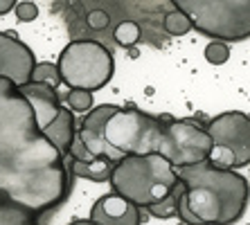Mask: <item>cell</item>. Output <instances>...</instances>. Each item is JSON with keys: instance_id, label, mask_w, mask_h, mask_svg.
I'll return each mask as SVG.
<instances>
[{"instance_id": "20", "label": "cell", "mask_w": 250, "mask_h": 225, "mask_svg": "<svg viewBox=\"0 0 250 225\" xmlns=\"http://www.w3.org/2000/svg\"><path fill=\"white\" fill-rule=\"evenodd\" d=\"M113 36H115V41L122 47H131L140 41V25L133 23V20H122V23L115 27Z\"/></svg>"}, {"instance_id": "13", "label": "cell", "mask_w": 250, "mask_h": 225, "mask_svg": "<svg viewBox=\"0 0 250 225\" xmlns=\"http://www.w3.org/2000/svg\"><path fill=\"white\" fill-rule=\"evenodd\" d=\"M43 133H45L47 140L68 158L70 146H72V142H75V138H77V122H75V115L70 113V108H61L59 117Z\"/></svg>"}, {"instance_id": "21", "label": "cell", "mask_w": 250, "mask_h": 225, "mask_svg": "<svg viewBox=\"0 0 250 225\" xmlns=\"http://www.w3.org/2000/svg\"><path fill=\"white\" fill-rule=\"evenodd\" d=\"M205 59L212 65H223L230 59V45L223 41H209L205 45Z\"/></svg>"}, {"instance_id": "6", "label": "cell", "mask_w": 250, "mask_h": 225, "mask_svg": "<svg viewBox=\"0 0 250 225\" xmlns=\"http://www.w3.org/2000/svg\"><path fill=\"white\" fill-rule=\"evenodd\" d=\"M59 72L61 83L70 88H82V90H102L113 79L115 61L106 45L99 41L79 39L72 41L59 54Z\"/></svg>"}, {"instance_id": "2", "label": "cell", "mask_w": 250, "mask_h": 225, "mask_svg": "<svg viewBox=\"0 0 250 225\" xmlns=\"http://www.w3.org/2000/svg\"><path fill=\"white\" fill-rule=\"evenodd\" d=\"M178 178L185 185L178 198V219L185 225H234L244 219L250 185L234 169L201 162L181 167Z\"/></svg>"}, {"instance_id": "22", "label": "cell", "mask_w": 250, "mask_h": 225, "mask_svg": "<svg viewBox=\"0 0 250 225\" xmlns=\"http://www.w3.org/2000/svg\"><path fill=\"white\" fill-rule=\"evenodd\" d=\"M86 23L90 29H106L111 25V16H108L104 9H93V12H88Z\"/></svg>"}, {"instance_id": "9", "label": "cell", "mask_w": 250, "mask_h": 225, "mask_svg": "<svg viewBox=\"0 0 250 225\" xmlns=\"http://www.w3.org/2000/svg\"><path fill=\"white\" fill-rule=\"evenodd\" d=\"M34 52L12 32H0V77L14 81L18 88L29 83L34 70Z\"/></svg>"}, {"instance_id": "5", "label": "cell", "mask_w": 250, "mask_h": 225, "mask_svg": "<svg viewBox=\"0 0 250 225\" xmlns=\"http://www.w3.org/2000/svg\"><path fill=\"white\" fill-rule=\"evenodd\" d=\"M165 122L146 115L138 108H122L113 113L104 126V144L108 160L117 162L124 156H145L158 153L163 142Z\"/></svg>"}, {"instance_id": "15", "label": "cell", "mask_w": 250, "mask_h": 225, "mask_svg": "<svg viewBox=\"0 0 250 225\" xmlns=\"http://www.w3.org/2000/svg\"><path fill=\"white\" fill-rule=\"evenodd\" d=\"M0 225H41L39 216L25 207L0 201Z\"/></svg>"}, {"instance_id": "4", "label": "cell", "mask_w": 250, "mask_h": 225, "mask_svg": "<svg viewBox=\"0 0 250 225\" xmlns=\"http://www.w3.org/2000/svg\"><path fill=\"white\" fill-rule=\"evenodd\" d=\"M198 34L223 43L250 39V0H171Z\"/></svg>"}, {"instance_id": "12", "label": "cell", "mask_w": 250, "mask_h": 225, "mask_svg": "<svg viewBox=\"0 0 250 225\" xmlns=\"http://www.w3.org/2000/svg\"><path fill=\"white\" fill-rule=\"evenodd\" d=\"M21 93L25 95V99H27L29 104H32V108H34L36 124H39L41 131H45V128L59 117L61 108H63L61 102H59V97H57V90L50 86L32 83V81H29V83L21 86Z\"/></svg>"}, {"instance_id": "16", "label": "cell", "mask_w": 250, "mask_h": 225, "mask_svg": "<svg viewBox=\"0 0 250 225\" xmlns=\"http://www.w3.org/2000/svg\"><path fill=\"white\" fill-rule=\"evenodd\" d=\"M183 189H185V185L178 183L169 196H165V198H160L158 203L149 205L146 212L151 214V216H156V219H176V216H178V198H181Z\"/></svg>"}, {"instance_id": "23", "label": "cell", "mask_w": 250, "mask_h": 225, "mask_svg": "<svg viewBox=\"0 0 250 225\" xmlns=\"http://www.w3.org/2000/svg\"><path fill=\"white\" fill-rule=\"evenodd\" d=\"M39 16V7L32 2V0H25V2H18L16 5V18L21 23H29Z\"/></svg>"}, {"instance_id": "10", "label": "cell", "mask_w": 250, "mask_h": 225, "mask_svg": "<svg viewBox=\"0 0 250 225\" xmlns=\"http://www.w3.org/2000/svg\"><path fill=\"white\" fill-rule=\"evenodd\" d=\"M88 219L97 225H142V207L111 191L97 198Z\"/></svg>"}, {"instance_id": "18", "label": "cell", "mask_w": 250, "mask_h": 225, "mask_svg": "<svg viewBox=\"0 0 250 225\" xmlns=\"http://www.w3.org/2000/svg\"><path fill=\"white\" fill-rule=\"evenodd\" d=\"M163 27H165V32L171 34V36H185L194 29V25H192V20H189V16H187L185 12H181V9H171L169 14H165Z\"/></svg>"}, {"instance_id": "3", "label": "cell", "mask_w": 250, "mask_h": 225, "mask_svg": "<svg viewBox=\"0 0 250 225\" xmlns=\"http://www.w3.org/2000/svg\"><path fill=\"white\" fill-rule=\"evenodd\" d=\"M178 183V169L160 153L124 156L115 162L108 180L115 194L135 203L142 209L169 196Z\"/></svg>"}, {"instance_id": "17", "label": "cell", "mask_w": 250, "mask_h": 225, "mask_svg": "<svg viewBox=\"0 0 250 225\" xmlns=\"http://www.w3.org/2000/svg\"><path fill=\"white\" fill-rule=\"evenodd\" d=\"M32 83H43V86H50L57 90V86L61 83V72H59L57 63H50V61H41L36 63L32 70V77H29Z\"/></svg>"}, {"instance_id": "1", "label": "cell", "mask_w": 250, "mask_h": 225, "mask_svg": "<svg viewBox=\"0 0 250 225\" xmlns=\"http://www.w3.org/2000/svg\"><path fill=\"white\" fill-rule=\"evenodd\" d=\"M70 189L65 156L39 128L21 88L0 77V201L41 216L61 205Z\"/></svg>"}, {"instance_id": "11", "label": "cell", "mask_w": 250, "mask_h": 225, "mask_svg": "<svg viewBox=\"0 0 250 225\" xmlns=\"http://www.w3.org/2000/svg\"><path fill=\"white\" fill-rule=\"evenodd\" d=\"M117 110H120V106L115 104H102L97 108L88 110V115L83 117L77 135H79V140L83 142V146L93 158H106L108 160V151H106L104 144V126Z\"/></svg>"}, {"instance_id": "25", "label": "cell", "mask_w": 250, "mask_h": 225, "mask_svg": "<svg viewBox=\"0 0 250 225\" xmlns=\"http://www.w3.org/2000/svg\"><path fill=\"white\" fill-rule=\"evenodd\" d=\"M68 225H97V223L90 221V219H75L72 223H68Z\"/></svg>"}, {"instance_id": "24", "label": "cell", "mask_w": 250, "mask_h": 225, "mask_svg": "<svg viewBox=\"0 0 250 225\" xmlns=\"http://www.w3.org/2000/svg\"><path fill=\"white\" fill-rule=\"evenodd\" d=\"M16 5H18V0H0V16H5L12 9H16Z\"/></svg>"}, {"instance_id": "8", "label": "cell", "mask_w": 250, "mask_h": 225, "mask_svg": "<svg viewBox=\"0 0 250 225\" xmlns=\"http://www.w3.org/2000/svg\"><path fill=\"white\" fill-rule=\"evenodd\" d=\"M212 138L203 126L189 120H171L165 122L160 156H165L176 169L208 162L212 156Z\"/></svg>"}, {"instance_id": "7", "label": "cell", "mask_w": 250, "mask_h": 225, "mask_svg": "<svg viewBox=\"0 0 250 225\" xmlns=\"http://www.w3.org/2000/svg\"><path fill=\"white\" fill-rule=\"evenodd\" d=\"M205 131L214 144L209 164L234 171L250 164V115L241 110H226L212 117Z\"/></svg>"}, {"instance_id": "19", "label": "cell", "mask_w": 250, "mask_h": 225, "mask_svg": "<svg viewBox=\"0 0 250 225\" xmlns=\"http://www.w3.org/2000/svg\"><path fill=\"white\" fill-rule=\"evenodd\" d=\"M65 104L75 113H88V110H93V93L82 90V88H70L65 95Z\"/></svg>"}, {"instance_id": "14", "label": "cell", "mask_w": 250, "mask_h": 225, "mask_svg": "<svg viewBox=\"0 0 250 225\" xmlns=\"http://www.w3.org/2000/svg\"><path fill=\"white\" fill-rule=\"evenodd\" d=\"M68 160V171L72 173V178H88L93 183H108L115 162L106 160V158H95L90 162H82L75 158H65Z\"/></svg>"}]
</instances>
